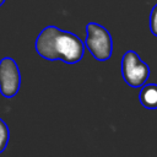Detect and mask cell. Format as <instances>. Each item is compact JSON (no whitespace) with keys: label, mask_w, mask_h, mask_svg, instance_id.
Instances as JSON below:
<instances>
[{"label":"cell","mask_w":157,"mask_h":157,"mask_svg":"<svg viewBox=\"0 0 157 157\" xmlns=\"http://www.w3.org/2000/svg\"><path fill=\"white\" fill-rule=\"evenodd\" d=\"M36 52L45 60H61L66 64L81 61L85 54V43L74 33L63 31L56 26H47L38 34Z\"/></svg>","instance_id":"cell-1"},{"label":"cell","mask_w":157,"mask_h":157,"mask_svg":"<svg viewBox=\"0 0 157 157\" xmlns=\"http://www.w3.org/2000/svg\"><path fill=\"white\" fill-rule=\"evenodd\" d=\"M85 47L97 61H105L110 59L113 53V39L107 28L96 22L86 25Z\"/></svg>","instance_id":"cell-2"},{"label":"cell","mask_w":157,"mask_h":157,"mask_svg":"<svg viewBox=\"0 0 157 157\" xmlns=\"http://www.w3.org/2000/svg\"><path fill=\"white\" fill-rule=\"evenodd\" d=\"M121 76L129 86L142 87L150 77V66L141 60L136 52L126 50L121 58Z\"/></svg>","instance_id":"cell-3"},{"label":"cell","mask_w":157,"mask_h":157,"mask_svg":"<svg viewBox=\"0 0 157 157\" xmlns=\"http://www.w3.org/2000/svg\"><path fill=\"white\" fill-rule=\"evenodd\" d=\"M21 87V72L17 63L5 56L0 60V93L5 98L16 96Z\"/></svg>","instance_id":"cell-4"},{"label":"cell","mask_w":157,"mask_h":157,"mask_svg":"<svg viewBox=\"0 0 157 157\" xmlns=\"http://www.w3.org/2000/svg\"><path fill=\"white\" fill-rule=\"evenodd\" d=\"M139 101L146 109H157V83H145L140 90Z\"/></svg>","instance_id":"cell-5"},{"label":"cell","mask_w":157,"mask_h":157,"mask_svg":"<svg viewBox=\"0 0 157 157\" xmlns=\"http://www.w3.org/2000/svg\"><path fill=\"white\" fill-rule=\"evenodd\" d=\"M10 140V130L7 124L0 118V153L7 147Z\"/></svg>","instance_id":"cell-6"},{"label":"cell","mask_w":157,"mask_h":157,"mask_svg":"<svg viewBox=\"0 0 157 157\" xmlns=\"http://www.w3.org/2000/svg\"><path fill=\"white\" fill-rule=\"evenodd\" d=\"M150 29L153 36L157 37V5H155L150 13Z\"/></svg>","instance_id":"cell-7"},{"label":"cell","mask_w":157,"mask_h":157,"mask_svg":"<svg viewBox=\"0 0 157 157\" xmlns=\"http://www.w3.org/2000/svg\"><path fill=\"white\" fill-rule=\"evenodd\" d=\"M4 2H5V0H0V6H1V5L4 4Z\"/></svg>","instance_id":"cell-8"}]
</instances>
